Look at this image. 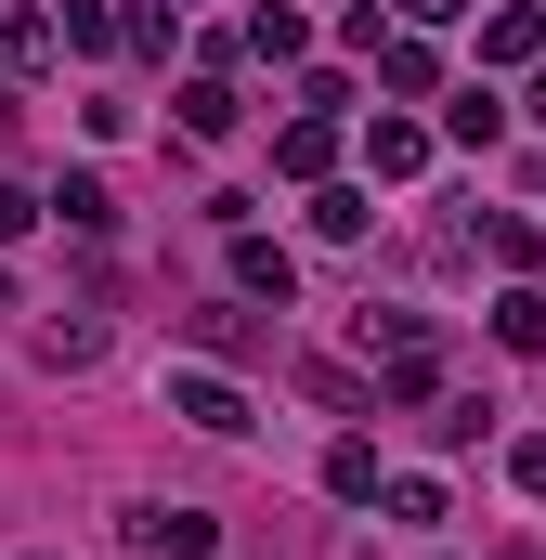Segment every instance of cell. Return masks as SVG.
<instances>
[{
    "label": "cell",
    "mask_w": 546,
    "mask_h": 560,
    "mask_svg": "<svg viewBox=\"0 0 546 560\" xmlns=\"http://www.w3.org/2000/svg\"><path fill=\"white\" fill-rule=\"evenodd\" d=\"M169 418H195L209 443H235V430H248V392H235V378H169Z\"/></svg>",
    "instance_id": "1"
},
{
    "label": "cell",
    "mask_w": 546,
    "mask_h": 560,
    "mask_svg": "<svg viewBox=\"0 0 546 560\" xmlns=\"http://www.w3.org/2000/svg\"><path fill=\"white\" fill-rule=\"evenodd\" d=\"M235 287H248V300H286L299 275H286V248H273V235H235Z\"/></svg>",
    "instance_id": "3"
},
{
    "label": "cell",
    "mask_w": 546,
    "mask_h": 560,
    "mask_svg": "<svg viewBox=\"0 0 546 560\" xmlns=\"http://www.w3.org/2000/svg\"><path fill=\"white\" fill-rule=\"evenodd\" d=\"M508 469H521V495H546V443H521V456H508Z\"/></svg>",
    "instance_id": "8"
},
{
    "label": "cell",
    "mask_w": 546,
    "mask_h": 560,
    "mask_svg": "<svg viewBox=\"0 0 546 560\" xmlns=\"http://www.w3.org/2000/svg\"><path fill=\"white\" fill-rule=\"evenodd\" d=\"M26 222H39V196H13V183H0V235H26Z\"/></svg>",
    "instance_id": "7"
},
{
    "label": "cell",
    "mask_w": 546,
    "mask_h": 560,
    "mask_svg": "<svg viewBox=\"0 0 546 560\" xmlns=\"http://www.w3.org/2000/svg\"><path fill=\"white\" fill-rule=\"evenodd\" d=\"M365 156H378V170H391V183H404V170H429V143H416L404 118H378V143H365Z\"/></svg>",
    "instance_id": "6"
},
{
    "label": "cell",
    "mask_w": 546,
    "mask_h": 560,
    "mask_svg": "<svg viewBox=\"0 0 546 560\" xmlns=\"http://www.w3.org/2000/svg\"><path fill=\"white\" fill-rule=\"evenodd\" d=\"M182 131L222 143V131H235V92H222V79H195V92H182Z\"/></svg>",
    "instance_id": "4"
},
{
    "label": "cell",
    "mask_w": 546,
    "mask_h": 560,
    "mask_svg": "<svg viewBox=\"0 0 546 560\" xmlns=\"http://www.w3.org/2000/svg\"><path fill=\"white\" fill-rule=\"evenodd\" d=\"M195 339H209V352H261V326H248L235 300H209V313H195Z\"/></svg>",
    "instance_id": "5"
},
{
    "label": "cell",
    "mask_w": 546,
    "mask_h": 560,
    "mask_svg": "<svg viewBox=\"0 0 546 560\" xmlns=\"http://www.w3.org/2000/svg\"><path fill=\"white\" fill-rule=\"evenodd\" d=\"M131 548H156V560H209L222 535H209L195 509H131Z\"/></svg>",
    "instance_id": "2"
},
{
    "label": "cell",
    "mask_w": 546,
    "mask_h": 560,
    "mask_svg": "<svg viewBox=\"0 0 546 560\" xmlns=\"http://www.w3.org/2000/svg\"><path fill=\"white\" fill-rule=\"evenodd\" d=\"M404 13H416V26H442V13H455V0H404Z\"/></svg>",
    "instance_id": "9"
}]
</instances>
